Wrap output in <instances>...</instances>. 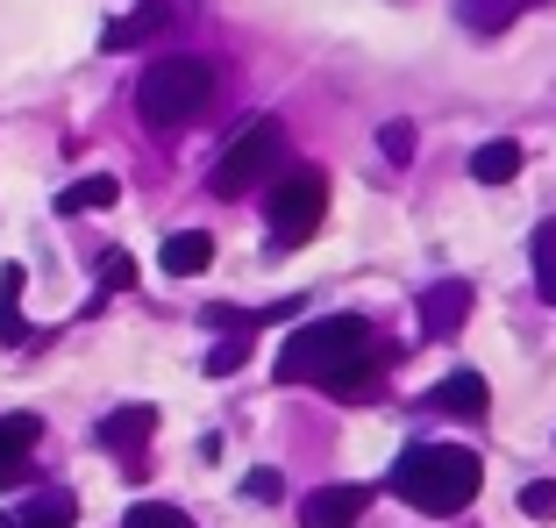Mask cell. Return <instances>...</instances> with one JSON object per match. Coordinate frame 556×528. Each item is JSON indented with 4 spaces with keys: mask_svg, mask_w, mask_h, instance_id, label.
<instances>
[{
    "mask_svg": "<svg viewBox=\"0 0 556 528\" xmlns=\"http://www.w3.org/2000/svg\"><path fill=\"white\" fill-rule=\"evenodd\" d=\"M100 279H108V286H129V279H136V264L122 257V250H108V257H100Z\"/></svg>",
    "mask_w": 556,
    "mask_h": 528,
    "instance_id": "cell-21",
    "label": "cell"
},
{
    "mask_svg": "<svg viewBox=\"0 0 556 528\" xmlns=\"http://www.w3.org/2000/svg\"><path fill=\"white\" fill-rule=\"evenodd\" d=\"M321 208H328V179H321V172H286V179L271 186V208H264L271 243L278 250H300L314 229H321Z\"/></svg>",
    "mask_w": 556,
    "mask_h": 528,
    "instance_id": "cell-5",
    "label": "cell"
},
{
    "mask_svg": "<svg viewBox=\"0 0 556 528\" xmlns=\"http://www.w3.org/2000/svg\"><path fill=\"white\" fill-rule=\"evenodd\" d=\"M371 372H378V343L357 314H321V322L293 329L286 350H278V379L321 386V393H343V400H357L371 386Z\"/></svg>",
    "mask_w": 556,
    "mask_h": 528,
    "instance_id": "cell-1",
    "label": "cell"
},
{
    "mask_svg": "<svg viewBox=\"0 0 556 528\" xmlns=\"http://www.w3.org/2000/svg\"><path fill=\"white\" fill-rule=\"evenodd\" d=\"M514 15H521V0H457V22L471 36H500Z\"/></svg>",
    "mask_w": 556,
    "mask_h": 528,
    "instance_id": "cell-14",
    "label": "cell"
},
{
    "mask_svg": "<svg viewBox=\"0 0 556 528\" xmlns=\"http://www.w3.org/2000/svg\"><path fill=\"white\" fill-rule=\"evenodd\" d=\"M150 429H157V407H115L108 422H100V443H108V450H122L129 464H143L136 450L150 443Z\"/></svg>",
    "mask_w": 556,
    "mask_h": 528,
    "instance_id": "cell-8",
    "label": "cell"
},
{
    "mask_svg": "<svg viewBox=\"0 0 556 528\" xmlns=\"http://www.w3.org/2000/svg\"><path fill=\"white\" fill-rule=\"evenodd\" d=\"M207 257H214V236L207 229H179V236H164V272L172 279H193V272H207Z\"/></svg>",
    "mask_w": 556,
    "mask_h": 528,
    "instance_id": "cell-10",
    "label": "cell"
},
{
    "mask_svg": "<svg viewBox=\"0 0 556 528\" xmlns=\"http://www.w3.org/2000/svg\"><path fill=\"white\" fill-rule=\"evenodd\" d=\"M72 514H79V500H72V493H36L29 507L15 514V528H72Z\"/></svg>",
    "mask_w": 556,
    "mask_h": 528,
    "instance_id": "cell-15",
    "label": "cell"
},
{
    "mask_svg": "<svg viewBox=\"0 0 556 528\" xmlns=\"http://www.w3.org/2000/svg\"><path fill=\"white\" fill-rule=\"evenodd\" d=\"M36 414H8L0 422V486H15L22 472H29V450H36Z\"/></svg>",
    "mask_w": 556,
    "mask_h": 528,
    "instance_id": "cell-9",
    "label": "cell"
},
{
    "mask_svg": "<svg viewBox=\"0 0 556 528\" xmlns=\"http://www.w3.org/2000/svg\"><path fill=\"white\" fill-rule=\"evenodd\" d=\"M535 293H542V307H556V222L535 229Z\"/></svg>",
    "mask_w": 556,
    "mask_h": 528,
    "instance_id": "cell-16",
    "label": "cell"
},
{
    "mask_svg": "<svg viewBox=\"0 0 556 528\" xmlns=\"http://www.w3.org/2000/svg\"><path fill=\"white\" fill-rule=\"evenodd\" d=\"M207 100H214V65L207 58H157V65L136 79V115H143V129H157V136L200 122Z\"/></svg>",
    "mask_w": 556,
    "mask_h": 528,
    "instance_id": "cell-3",
    "label": "cell"
},
{
    "mask_svg": "<svg viewBox=\"0 0 556 528\" xmlns=\"http://www.w3.org/2000/svg\"><path fill=\"white\" fill-rule=\"evenodd\" d=\"M521 8H549V0H521Z\"/></svg>",
    "mask_w": 556,
    "mask_h": 528,
    "instance_id": "cell-24",
    "label": "cell"
},
{
    "mask_svg": "<svg viewBox=\"0 0 556 528\" xmlns=\"http://www.w3.org/2000/svg\"><path fill=\"white\" fill-rule=\"evenodd\" d=\"M428 400H435L442 414H471V422H478V414H485V379H478V372H450Z\"/></svg>",
    "mask_w": 556,
    "mask_h": 528,
    "instance_id": "cell-13",
    "label": "cell"
},
{
    "mask_svg": "<svg viewBox=\"0 0 556 528\" xmlns=\"http://www.w3.org/2000/svg\"><path fill=\"white\" fill-rule=\"evenodd\" d=\"M278 158H286V129L264 115V122H250V129L236 136L229 150H222V165L207 172V186H214L222 200H243L257 179H271V172H278Z\"/></svg>",
    "mask_w": 556,
    "mask_h": 528,
    "instance_id": "cell-4",
    "label": "cell"
},
{
    "mask_svg": "<svg viewBox=\"0 0 556 528\" xmlns=\"http://www.w3.org/2000/svg\"><path fill=\"white\" fill-rule=\"evenodd\" d=\"M15 300H22V272L8 264V272H0V336H8V343H22V314H15Z\"/></svg>",
    "mask_w": 556,
    "mask_h": 528,
    "instance_id": "cell-17",
    "label": "cell"
},
{
    "mask_svg": "<svg viewBox=\"0 0 556 528\" xmlns=\"http://www.w3.org/2000/svg\"><path fill=\"white\" fill-rule=\"evenodd\" d=\"M464 314H471V286H464V279L428 286V293H421V329H428V336H457Z\"/></svg>",
    "mask_w": 556,
    "mask_h": 528,
    "instance_id": "cell-7",
    "label": "cell"
},
{
    "mask_svg": "<svg viewBox=\"0 0 556 528\" xmlns=\"http://www.w3.org/2000/svg\"><path fill=\"white\" fill-rule=\"evenodd\" d=\"M521 514H528V521H556V486L549 479H528L521 486Z\"/></svg>",
    "mask_w": 556,
    "mask_h": 528,
    "instance_id": "cell-18",
    "label": "cell"
},
{
    "mask_svg": "<svg viewBox=\"0 0 556 528\" xmlns=\"http://www.w3.org/2000/svg\"><path fill=\"white\" fill-rule=\"evenodd\" d=\"M129 528H193L179 507H157V500H143V507H129Z\"/></svg>",
    "mask_w": 556,
    "mask_h": 528,
    "instance_id": "cell-19",
    "label": "cell"
},
{
    "mask_svg": "<svg viewBox=\"0 0 556 528\" xmlns=\"http://www.w3.org/2000/svg\"><path fill=\"white\" fill-rule=\"evenodd\" d=\"M514 172H521V143H514V136H492V143L471 150V179L478 186H507Z\"/></svg>",
    "mask_w": 556,
    "mask_h": 528,
    "instance_id": "cell-11",
    "label": "cell"
},
{
    "mask_svg": "<svg viewBox=\"0 0 556 528\" xmlns=\"http://www.w3.org/2000/svg\"><path fill=\"white\" fill-rule=\"evenodd\" d=\"M364 500H371L364 486H321V493L300 500V521H307V528H350L364 514Z\"/></svg>",
    "mask_w": 556,
    "mask_h": 528,
    "instance_id": "cell-6",
    "label": "cell"
},
{
    "mask_svg": "<svg viewBox=\"0 0 556 528\" xmlns=\"http://www.w3.org/2000/svg\"><path fill=\"white\" fill-rule=\"evenodd\" d=\"M236 364H243V343H222V350H214V357H207V372H214V379H222V372H236Z\"/></svg>",
    "mask_w": 556,
    "mask_h": 528,
    "instance_id": "cell-23",
    "label": "cell"
},
{
    "mask_svg": "<svg viewBox=\"0 0 556 528\" xmlns=\"http://www.w3.org/2000/svg\"><path fill=\"white\" fill-rule=\"evenodd\" d=\"M478 457L464 443H414L407 457L393 464V493L421 514H464L478 500Z\"/></svg>",
    "mask_w": 556,
    "mask_h": 528,
    "instance_id": "cell-2",
    "label": "cell"
},
{
    "mask_svg": "<svg viewBox=\"0 0 556 528\" xmlns=\"http://www.w3.org/2000/svg\"><path fill=\"white\" fill-rule=\"evenodd\" d=\"M378 150H386L393 165H407L414 158V122H386V129H378Z\"/></svg>",
    "mask_w": 556,
    "mask_h": 528,
    "instance_id": "cell-20",
    "label": "cell"
},
{
    "mask_svg": "<svg viewBox=\"0 0 556 528\" xmlns=\"http://www.w3.org/2000/svg\"><path fill=\"white\" fill-rule=\"evenodd\" d=\"M122 200V179L115 172H93V179H72L65 193H58V215H86V208H115Z\"/></svg>",
    "mask_w": 556,
    "mask_h": 528,
    "instance_id": "cell-12",
    "label": "cell"
},
{
    "mask_svg": "<svg viewBox=\"0 0 556 528\" xmlns=\"http://www.w3.org/2000/svg\"><path fill=\"white\" fill-rule=\"evenodd\" d=\"M243 493H250V500H278V472H250Z\"/></svg>",
    "mask_w": 556,
    "mask_h": 528,
    "instance_id": "cell-22",
    "label": "cell"
}]
</instances>
